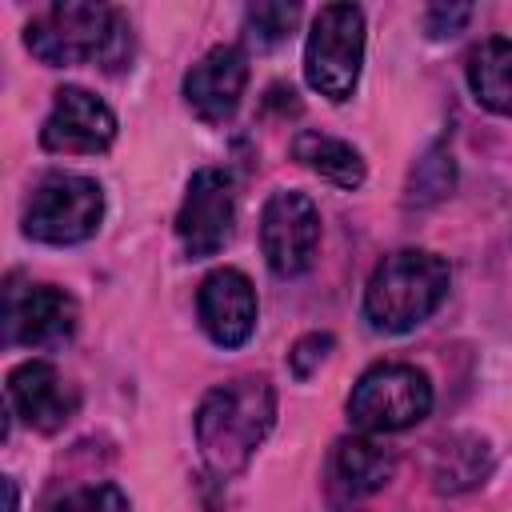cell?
<instances>
[{
  "mask_svg": "<svg viewBox=\"0 0 512 512\" xmlns=\"http://www.w3.org/2000/svg\"><path fill=\"white\" fill-rule=\"evenodd\" d=\"M112 140H116V116L100 96H92L88 88H76V84L56 88L52 112L44 116V128H40V144L48 152L96 156V152L112 148Z\"/></svg>",
  "mask_w": 512,
  "mask_h": 512,
  "instance_id": "10",
  "label": "cell"
},
{
  "mask_svg": "<svg viewBox=\"0 0 512 512\" xmlns=\"http://www.w3.org/2000/svg\"><path fill=\"white\" fill-rule=\"evenodd\" d=\"M260 248L276 276H300L320 248V208L308 192H272L260 212Z\"/></svg>",
  "mask_w": 512,
  "mask_h": 512,
  "instance_id": "7",
  "label": "cell"
},
{
  "mask_svg": "<svg viewBox=\"0 0 512 512\" xmlns=\"http://www.w3.org/2000/svg\"><path fill=\"white\" fill-rule=\"evenodd\" d=\"M200 328L208 332L212 344L220 348H240L256 332V288L240 268H216L204 276L200 296H196Z\"/></svg>",
  "mask_w": 512,
  "mask_h": 512,
  "instance_id": "11",
  "label": "cell"
},
{
  "mask_svg": "<svg viewBox=\"0 0 512 512\" xmlns=\"http://www.w3.org/2000/svg\"><path fill=\"white\" fill-rule=\"evenodd\" d=\"M448 260L428 248H400L384 256L364 288V316L376 332H412L448 296Z\"/></svg>",
  "mask_w": 512,
  "mask_h": 512,
  "instance_id": "2",
  "label": "cell"
},
{
  "mask_svg": "<svg viewBox=\"0 0 512 512\" xmlns=\"http://www.w3.org/2000/svg\"><path fill=\"white\" fill-rule=\"evenodd\" d=\"M292 156L304 168H312L324 180H332L336 188H344V192H352V188L364 184V160H360V152L348 140H336L328 132H300L292 140Z\"/></svg>",
  "mask_w": 512,
  "mask_h": 512,
  "instance_id": "16",
  "label": "cell"
},
{
  "mask_svg": "<svg viewBox=\"0 0 512 512\" xmlns=\"http://www.w3.org/2000/svg\"><path fill=\"white\" fill-rule=\"evenodd\" d=\"M360 64H364V12L356 4H324L304 44L308 88L340 104L356 92Z\"/></svg>",
  "mask_w": 512,
  "mask_h": 512,
  "instance_id": "5",
  "label": "cell"
},
{
  "mask_svg": "<svg viewBox=\"0 0 512 512\" xmlns=\"http://www.w3.org/2000/svg\"><path fill=\"white\" fill-rule=\"evenodd\" d=\"M24 44L40 64L72 68L92 60H112L124 44V24L108 4L60 0L40 8L24 24Z\"/></svg>",
  "mask_w": 512,
  "mask_h": 512,
  "instance_id": "3",
  "label": "cell"
},
{
  "mask_svg": "<svg viewBox=\"0 0 512 512\" xmlns=\"http://www.w3.org/2000/svg\"><path fill=\"white\" fill-rule=\"evenodd\" d=\"M432 412V380L416 364H372L348 396V420L360 432H400Z\"/></svg>",
  "mask_w": 512,
  "mask_h": 512,
  "instance_id": "4",
  "label": "cell"
},
{
  "mask_svg": "<svg viewBox=\"0 0 512 512\" xmlns=\"http://www.w3.org/2000/svg\"><path fill=\"white\" fill-rule=\"evenodd\" d=\"M248 84V56L236 44L208 48L188 72H184V100L204 124H224Z\"/></svg>",
  "mask_w": 512,
  "mask_h": 512,
  "instance_id": "13",
  "label": "cell"
},
{
  "mask_svg": "<svg viewBox=\"0 0 512 512\" xmlns=\"http://www.w3.org/2000/svg\"><path fill=\"white\" fill-rule=\"evenodd\" d=\"M396 472V456L388 448H380L368 436H348L336 444V476L352 496H368L380 492Z\"/></svg>",
  "mask_w": 512,
  "mask_h": 512,
  "instance_id": "17",
  "label": "cell"
},
{
  "mask_svg": "<svg viewBox=\"0 0 512 512\" xmlns=\"http://www.w3.org/2000/svg\"><path fill=\"white\" fill-rule=\"evenodd\" d=\"M272 424H276V388L268 376L256 372L216 384L192 416L196 448L204 464L224 480L248 468Z\"/></svg>",
  "mask_w": 512,
  "mask_h": 512,
  "instance_id": "1",
  "label": "cell"
},
{
  "mask_svg": "<svg viewBox=\"0 0 512 512\" xmlns=\"http://www.w3.org/2000/svg\"><path fill=\"white\" fill-rule=\"evenodd\" d=\"M104 220V192L92 176L48 172L24 204V236L40 244H80Z\"/></svg>",
  "mask_w": 512,
  "mask_h": 512,
  "instance_id": "6",
  "label": "cell"
},
{
  "mask_svg": "<svg viewBox=\"0 0 512 512\" xmlns=\"http://www.w3.org/2000/svg\"><path fill=\"white\" fill-rule=\"evenodd\" d=\"M468 20H472V8H468V4H432V8L424 12L428 36H452V32H460Z\"/></svg>",
  "mask_w": 512,
  "mask_h": 512,
  "instance_id": "21",
  "label": "cell"
},
{
  "mask_svg": "<svg viewBox=\"0 0 512 512\" xmlns=\"http://www.w3.org/2000/svg\"><path fill=\"white\" fill-rule=\"evenodd\" d=\"M52 512H132V504L116 484H84L60 496Z\"/></svg>",
  "mask_w": 512,
  "mask_h": 512,
  "instance_id": "19",
  "label": "cell"
},
{
  "mask_svg": "<svg viewBox=\"0 0 512 512\" xmlns=\"http://www.w3.org/2000/svg\"><path fill=\"white\" fill-rule=\"evenodd\" d=\"M468 88L488 112L512 116V40L492 36L468 52Z\"/></svg>",
  "mask_w": 512,
  "mask_h": 512,
  "instance_id": "14",
  "label": "cell"
},
{
  "mask_svg": "<svg viewBox=\"0 0 512 512\" xmlns=\"http://www.w3.org/2000/svg\"><path fill=\"white\" fill-rule=\"evenodd\" d=\"M8 408L36 432H60L76 416L80 392L56 372V364L32 356L8 372Z\"/></svg>",
  "mask_w": 512,
  "mask_h": 512,
  "instance_id": "12",
  "label": "cell"
},
{
  "mask_svg": "<svg viewBox=\"0 0 512 512\" xmlns=\"http://www.w3.org/2000/svg\"><path fill=\"white\" fill-rule=\"evenodd\" d=\"M236 228V180L224 168H200L176 212V236L192 260L216 256Z\"/></svg>",
  "mask_w": 512,
  "mask_h": 512,
  "instance_id": "8",
  "label": "cell"
},
{
  "mask_svg": "<svg viewBox=\"0 0 512 512\" xmlns=\"http://www.w3.org/2000/svg\"><path fill=\"white\" fill-rule=\"evenodd\" d=\"M4 492H8V512H16V508H20V496H16V484H12V476H4Z\"/></svg>",
  "mask_w": 512,
  "mask_h": 512,
  "instance_id": "22",
  "label": "cell"
},
{
  "mask_svg": "<svg viewBox=\"0 0 512 512\" xmlns=\"http://www.w3.org/2000/svg\"><path fill=\"white\" fill-rule=\"evenodd\" d=\"M488 472H492V448H488V440H480L472 432L448 436L432 456V484H436V492H448V496L484 484Z\"/></svg>",
  "mask_w": 512,
  "mask_h": 512,
  "instance_id": "15",
  "label": "cell"
},
{
  "mask_svg": "<svg viewBox=\"0 0 512 512\" xmlns=\"http://www.w3.org/2000/svg\"><path fill=\"white\" fill-rule=\"evenodd\" d=\"M296 20H300V8L296 4H276V0L248 4L244 8V36L256 48H276L280 40H288V32L296 28Z\"/></svg>",
  "mask_w": 512,
  "mask_h": 512,
  "instance_id": "18",
  "label": "cell"
},
{
  "mask_svg": "<svg viewBox=\"0 0 512 512\" xmlns=\"http://www.w3.org/2000/svg\"><path fill=\"white\" fill-rule=\"evenodd\" d=\"M76 300L56 288V284H16L8 288V308H4V336L8 344H20V348H36V352H48V348H60L72 340L76 332Z\"/></svg>",
  "mask_w": 512,
  "mask_h": 512,
  "instance_id": "9",
  "label": "cell"
},
{
  "mask_svg": "<svg viewBox=\"0 0 512 512\" xmlns=\"http://www.w3.org/2000/svg\"><path fill=\"white\" fill-rule=\"evenodd\" d=\"M332 332H308V336H300L296 344H292V352H288V368H292V376L296 380H308L316 368H320V360L332 352Z\"/></svg>",
  "mask_w": 512,
  "mask_h": 512,
  "instance_id": "20",
  "label": "cell"
}]
</instances>
